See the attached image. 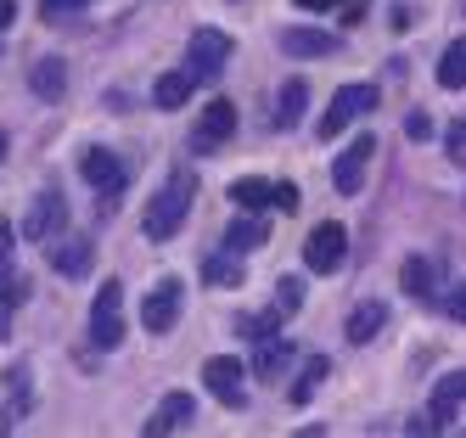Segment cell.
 I'll use <instances>...</instances> for the list:
<instances>
[{"instance_id":"29","label":"cell","mask_w":466,"mask_h":438,"mask_svg":"<svg viewBox=\"0 0 466 438\" xmlns=\"http://www.w3.org/2000/svg\"><path fill=\"white\" fill-rule=\"evenodd\" d=\"M276 287H281V292H276V315H292L298 303H304V281H298V276H281Z\"/></svg>"},{"instance_id":"25","label":"cell","mask_w":466,"mask_h":438,"mask_svg":"<svg viewBox=\"0 0 466 438\" xmlns=\"http://www.w3.org/2000/svg\"><path fill=\"white\" fill-rule=\"evenodd\" d=\"M203 281H214V287H242V253H214L208 264H203Z\"/></svg>"},{"instance_id":"1","label":"cell","mask_w":466,"mask_h":438,"mask_svg":"<svg viewBox=\"0 0 466 438\" xmlns=\"http://www.w3.org/2000/svg\"><path fill=\"white\" fill-rule=\"evenodd\" d=\"M191 197H197V180L186 175V168H175V175L163 180V191L147 202V214H141L147 242H169V236L186 225V214H191Z\"/></svg>"},{"instance_id":"7","label":"cell","mask_w":466,"mask_h":438,"mask_svg":"<svg viewBox=\"0 0 466 438\" xmlns=\"http://www.w3.org/2000/svg\"><path fill=\"white\" fill-rule=\"evenodd\" d=\"M248 371H242V360H230V354H214L208 365H203V388L219 399V404H230V411H242L248 404Z\"/></svg>"},{"instance_id":"24","label":"cell","mask_w":466,"mask_h":438,"mask_svg":"<svg viewBox=\"0 0 466 438\" xmlns=\"http://www.w3.org/2000/svg\"><path fill=\"white\" fill-rule=\"evenodd\" d=\"M439 85L444 90H466V34L444 46V56H439Z\"/></svg>"},{"instance_id":"26","label":"cell","mask_w":466,"mask_h":438,"mask_svg":"<svg viewBox=\"0 0 466 438\" xmlns=\"http://www.w3.org/2000/svg\"><path fill=\"white\" fill-rule=\"evenodd\" d=\"M225 248H230V253H253V248H264V225H258L253 214L237 219V225L225 230Z\"/></svg>"},{"instance_id":"5","label":"cell","mask_w":466,"mask_h":438,"mask_svg":"<svg viewBox=\"0 0 466 438\" xmlns=\"http://www.w3.org/2000/svg\"><path fill=\"white\" fill-rule=\"evenodd\" d=\"M377 107V85H343L338 96H331V107L320 113V141H331V135H343L354 118H365Z\"/></svg>"},{"instance_id":"14","label":"cell","mask_w":466,"mask_h":438,"mask_svg":"<svg viewBox=\"0 0 466 438\" xmlns=\"http://www.w3.org/2000/svg\"><path fill=\"white\" fill-rule=\"evenodd\" d=\"M90 259H96L90 236H56L51 242V270H62V276H90Z\"/></svg>"},{"instance_id":"3","label":"cell","mask_w":466,"mask_h":438,"mask_svg":"<svg viewBox=\"0 0 466 438\" xmlns=\"http://www.w3.org/2000/svg\"><path fill=\"white\" fill-rule=\"evenodd\" d=\"M186 74L197 79V85H208V79H219L225 74V62H230V34H219V28H191V46H186Z\"/></svg>"},{"instance_id":"4","label":"cell","mask_w":466,"mask_h":438,"mask_svg":"<svg viewBox=\"0 0 466 438\" xmlns=\"http://www.w3.org/2000/svg\"><path fill=\"white\" fill-rule=\"evenodd\" d=\"M79 175H85V186H90L96 197H107V202H118V197H124V186H129L124 158H118V152H107V147H90V152L79 158Z\"/></svg>"},{"instance_id":"6","label":"cell","mask_w":466,"mask_h":438,"mask_svg":"<svg viewBox=\"0 0 466 438\" xmlns=\"http://www.w3.org/2000/svg\"><path fill=\"white\" fill-rule=\"evenodd\" d=\"M68 230V202H62L56 191H40L35 202H28V214H23V236L28 242H56V236Z\"/></svg>"},{"instance_id":"35","label":"cell","mask_w":466,"mask_h":438,"mask_svg":"<svg viewBox=\"0 0 466 438\" xmlns=\"http://www.w3.org/2000/svg\"><path fill=\"white\" fill-rule=\"evenodd\" d=\"M12 17H17V0H0V34L12 28Z\"/></svg>"},{"instance_id":"22","label":"cell","mask_w":466,"mask_h":438,"mask_svg":"<svg viewBox=\"0 0 466 438\" xmlns=\"http://www.w3.org/2000/svg\"><path fill=\"white\" fill-rule=\"evenodd\" d=\"M304 107H309V85H304V79H287V85H281V107H276V129L304 124Z\"/></svg>"},{"instance_id":"12","label":"cell","mask_w":466,"mask_h":438,"mask_svg":"<svg viewBox=\"0 0 466 438\" xmlns=\"http://www.w3.org/2000/svg\"><path fill=\"white\" fill-rule=\"evenodd\" d=\"M191 422H197V399H191L186 388H175V393H163V399H157V411H152V422H147V438L180 433V427H191Z\"/></svg>"},{"instance_id":"37","label":"cell","mask_w":466,"mask_h":438,"mask_svg":"<svg viewBox=\"0 0 466 438\" xmlns=\"http://www.w3.org/2000/svg\"><path fill=\"white\" fill-rule=\"evenodd\" d=\"M455 141L466 147V124H455V129H450V147H455Z\"/></svg>"},{"instance_id":"15","label":"cell","mask_w":466,"mask_h":438,"mask_svg":"<svg viewBox=\"0 0 466 438\" xmlns=\"http://www.w3.org/2000/svg\"><path fill=\"white\" fill-rule=\"evenodd\" d=\"M382 326H388V303H382V298H365V303H354V315H349L343 337H349V343H371Z\"/></svg>"},{"instance_id":"23","label":"cell","mask_w":466,"mask_h":438,"mask_svg":"<svg viewBox=\"0 0 466 438\" xmlns=\"http://www.w3.org/2000/svg\"><path fill=\"white\" fill-rule=\"evenodd\" d=\"M331 377V360L326 354H315V360H304V371H298V382H292V404H309L315 393H320V382Z\"/></svg>"},{"instance_id":"20","label":"cell","mask_w":466,"mask_h":438,"mask_svg":"<svg viewBox=\"0 0 466 438\" xmlns=\"http://www.w3.org/2000/svg\"><path fill=\"white\" fill-rule=\"evenodd\" d=\"M197 90V79L186 74V67H175V74H163L157 85H152V101H157V107L163 113H175V107H186V96Z\"/></svg>"},{"instance_id":"16","label":"cell","mask_w":466,"mask_h":438,"mask_svg":"<svg viewBox=\"0 0 466 438\" xmlns=\"http://www.w3.org/2000/svg\"><path fill=\"white\" fill-rule=\"evenodd\" d=\"M12 404H6V416H0V438H6L23 416H28V404H35V371H28V365H12Z\"/></svg>"},{"instance_id":"9","label":"cell","mask_w":466,"mask_h":438,"mask_svg":"<svg viewBox=\"0 0 466 438\" xmlns=\"http://www.w3.org/2000/svg\"><path fill=\"white\" fill-rule=\"evenodd\" d=\"M180 303H186V287H180L175 276H163V281L141 298V326H147V331H169V326L180 321Z\"/></svg>"},{"instance_id":"33","label":"cell","mask_w":466,"mask_h":438,"mask_svg":"<svg viewBox=\"0 0 466 438\" xmlns=\"http://www.w3.org/2000/svg\"><path fill=\"white\" fill-rule=\"evenodd\" d=\"M405 135H410V141H427V135H432L427 113H410V118H405Z\"/></svg>"},{"instance_id":"2","label":"cell","mask_w":466,"mask_h":438,"mask_svg":"<svg viewBox=\"0 0 466 438\" xmlns=\"http://www.w3.org/2000/svg\"><path fill=\"white\" fill-rule=\"evenodd\" d=\"M124 331H129V321H124V281H102V292H96V303H90V343L96 349H118Z\"/></svg>"},{"instance_id":"36","label":"cell","mask_w":466,"mask_h":438,"mask_svg":"<svg viewBox=\"0 0 466 438\" xmlns=\"http://www.w3.org/2000/svg\"><path fill=\"white\" fill-rule=\"evenodd\" d=\"M304 12H326V6H338V0H298Z\"/></svg>"},{"instance_id":"11","label":"cell","mask_w":466,"mask_h":438,"mask_svg":"<svg viewBox=\"0 0 466 438\" xmlns=\"http://www.w3.org/2000/svg\"><path fill=\"white\" fill-rule=\"evenodd\" d=\"M371 152H377V141H371V135H360V141H349V147L338 152V163H331V186H338L343 197H354V191L365 186V168H371Z\"/></svg>"},{"instance_id":"31","label":"cell","mask_w":466,"mask_h":438,"mask_svg":"<svg viewBox=\"0 0 466 438\" xmlns=\"http://www.w3.org/2000/svg\"><path fill=\"white\" fill-rule=\"evenodd\" d=\"M79 6H90V0H40L46 17H68V12H79Z\"/></svg>"},{"instance_id":"30","label":"cell","mask_w":466,"mask_h":438,"mask_svg":"<svg viewBox=\"0 0 466 438\" xmlns=\"http://www.w3.org/2000/svg\"><path fill=\"white\" fill-rule=\"evenodd\" d=\"M12 248H17V230L6 225V214H0V281H6V270H12Z\"/></svg>"},{"instance_id":"19","label":"cell","mask_w":466,"mask_h":438,"mask_svg":"<svg viewBox=\"0 0 466 438\" xmlns=\"http://www.w3.org/2000/svg\"><path fill=\"white\" fill-rule=\"evenodd\" d=\"M28 90H35V96H46V101H56L62 90H68V67H62L56 56L35 62V67H28Z\"/></svg>"},{"instance_id":"21","label":"cell","mask_w":466,"mask_h":438,"mask_svg":"<svg viewBox=\"0 0 466 438\" xmlns=\"http://www.w3.org/2000/svg\"><path fill=\"white\" fill-rule=\"evenodd\" d=\"M230 202H237V209L242 214H264V209H270V202H276V186L270 180H237V186H230Z\"/></svg>"},{"instance_id":"27","label":"cell","mask_w":466,"mask_h":438,"mask_svg":"<svg viewBox=\"0 0 466 438\" xmlns=\"http://www.w3.org/2000/svg\"><path fill=\"white\" fill-rule=\"evenodd\" d=\"M399 281H405V292H410V298H432V264H427V259H405Z\"/></svg>"},{"instance_id":"32","label":"cell","mask_w":466,"mask_h":438,"mask_svg":"<svg viewBox=\"0 0 466 438\" xmlns=\"http://www.w3.org/2000/svg\"><path fill=\"white\" fill-rule=\"evenodd\" d=\"M444 310H450V321H455V326H466V287H455V292H450Z\"/></svg>"},{"instance_id":"34","label":"cell","mask_w":466,"mask_h":438,"mask_svg":"<svg viewBox=\"0 0 466 438\" xmlns=\"http://www.w3.org/2000/svg\"><path fill=\"white\" fill-rule=\"evenodd\" d=\"M276 209H281V214H292V209H298V186H287V180L276 186Z\"/></svg>"},{"instance_id":"13","label":"cell","mask_w":466,"mask_h":438,"mask_svg":"<svg viewBox=\"0 0 466 438\" xmlns=\"http://www.w3.org/2000/svg\"><path fill=\"white\" fill-rule=\"evenodd\" d=\"M276 46H281L287 56H331L343 40H338V34H326V28H281Z\"/></svg>"},{"instance_id":"10","label":"cell","mask_w":466,"mask_h":438,"mask_svg":"<svg viewBox=\"0 0 466 438\" xmlns=\"http://www.w3.org/2000/svg\"><path fill=\"white\" fill-rule=\"evenodd\" d=\"M230 135H237V107L230 101H208L197 129H191V152H219Z\"/></svg>"},{"instance_id":"28","label":"cell","mask_w":466,"mask_h":438,"mask_svg":"<svg viewBox=\"0 0 466 438\" xmlns=\"http://www.w3.org/2000/svg\"><path fill=\"white\" fill-rule=\"evenodd\" d=\"M23 298H28V281H23V276H12L6 287H0V337L12 331V315L23 310Z\"/></svg>"},{"instance_id":"18","label":"cell","mask_w":466,"mask_h":438,"mask_svg":"<svg viewBox=\"0 0 466 438\" xmlns=\"http://www.w3.org/2000/svg\"><path fill=\"white\" fill-rule=\"evenodd\" d=\"M461 404H466V371H450V377H444L439 388H432V411H427V416L444 427V422L461 411Z\"/></svg>"},{"instance_id":"8","label":"cell","mask_w":466,"mask_h":438,"mask_svg":"<svg viewBox=\"0 0 466 438\" xmlns=\"http://www.w3.org/2000/svg\"><path fill=\"white\" fill-rule=\"evenodd\" d=\"M343 253H349V230H343L338 219H326V225L309 230V242H304V264H309V270L331 276V270L343 264Z\"/></svg>"},{"instance_id":"17","label":"cell","mask_w":466,"mask_h":438,"mask_svg":"<svg viewBox=\"0 0 466 438\" xmlns=\"http://www.w3.org/2000/svg\"><path fill=\"white\" fill-rule=\"evenodd\" d=\"M287 365H292V343H287V337H270V331H264V337H258V354H253V371H258L264 382H276Z\"/></svg>"},{"instance_id":"38","label":"cell","mask_w":466,"mask_h":438,"mask_svg":"<svg viewBox=\"0 0 466 438\" xmlns=\"http://www.w3.org/2000/svg\"><path fill=\"white\" fill-rule=\"evenodd\" d=\"M6 152H12V147H6V129H0V163H6Z\"/></svg>"}]
</instances>
